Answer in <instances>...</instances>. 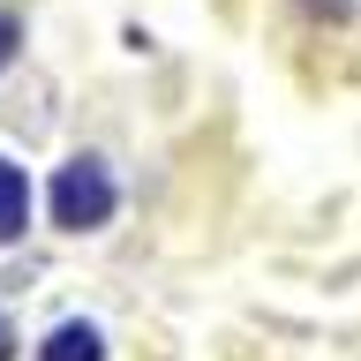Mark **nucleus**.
Wrapping results in <instances>:
<instances>
[{
    "label": "nucleus",
    "instance_id": "obj_1",
    "mask_svg": "<svg viewBox=\"0 0 361 361\" xmlns=\"http://www.w3.org/2000/svg\"><path fill=\"white\" fill-rule=\"evenodd\" d=\"M53 219L68 233H90V226L113 219V173L98 158H68L61 173H53Z\"/></svg>",
    "mask_w": 361,
    "mask_h": 361
},
{
    "label": "nucleus",
    "instance_id": "obj_2",
    "mask_svg": "<svg viewBox=\"0 0 361 361\" xmlns=\"http://www.w3.org/2000/svg\"><path fill=\"white\" fill-rule=\"evenodd\" d=\"M38 361H106V338H98V324H61L38 346Z\"/></svg>",
    "mask_w": 361,
    "mask_h": 361
},
{
    "label": "nucleus",
    "instance_id": "obj_3",
    "mask_svg": "<svg viewBox=\"0 0 361 361\" xmlns=\"http://www.w3.org/2000/svg\"><path fill=\"white\" fill-rule=\"evenodd\" d=\"M23 226H30V180H23V166L0 158V241H16Z\"/></svg>",
    "mask_w": 361,
    "mask_h": 361
},
{
    "label": "nucleus",
    "instance_id": "obj_4",
    "mask_svg": "<svg viewBox=\"0 0 361 361\" xmlns=\"http://www.w3.org/2000/svg\"><path fill=\"white\" fill-rule=\"evenodd\" d=\"M16 38H23V30H16V23H8V16H0V68L16 61Z\"/></svg>",
    "mask_w": 361,
    "mask_h": 361
},
{
    "label": "nucleus",
    "instance_id": "obj_5",
    "mask_svg": "<svg viewBox=\"0 0 361 361\" xmlns=\"http://www.w3.org/2000/svg\"><path fill=\"white\" fill-rule=\"evenodd\" d=\"M8 346H16V331H8V316H0V361H8Z\"/></svg>",
    "mask_w": 361,
    "mask_h": 361
}]
</instances>
